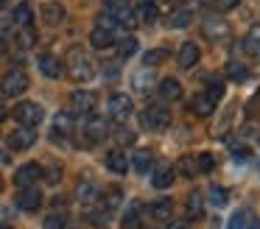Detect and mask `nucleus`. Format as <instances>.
Returning <instances> with one entry per match:
<instances>
[{
  "mask_svg": "<svg viewBox=\"0 0 260 229\" xmlns=\"http://www.w3.org/2000/svg\"><path fill=\"white\" fill-rule=\"evenodd\" d=\"M226 229H260V218H257L254 210L243 207V210H238L235 215L230 218V226Z\"/></svg>",
  "mask_w": 260,
  "mask_h": 229,
  "instance_id": "9d476101",
  "label": "nucleus"
},
{
  "mask_svg": "<svg viewBox=\"0 0 260 229\" xmlns=\"http://www.w3.org/2000/svg\"><path fill=\"white\" fill-rule=\"evenodd\" d=\"M0 229H12V226H0Z\"/></svg>",
  "mask_w": 260,
  "mask_h": 229,
  "instance_id": "864d4df0",
  "label": "nucleus"
},
{
  "mask_svg": "<svg viewBox=\"0 0 260 229\" xmlns=\"http://www.w3.org/2000/svg\"><path fill=\"white\" fill-rule=\"evenodd\" d=\"M143 126L148 128V132H165L171 123V112L165 109L162 104H154V106H146V112L140 115Z\"/></svg>",
  "mask_w": 260,
  "mask_h": 229,
  "instance_id": "7ed1b4c3",
  "label": "nucleus"
},
{
  "mask_svg": "<svg viewBox=\"0 0 260 229\" xmlns=\"http://www.w3.org/2000/svg\"><path fill=\"white\" fill-rule=\"evenodd\" d=\"M202 212H204L202 193H190V195H187V215H193V218H202Z\"/></svg>",
  "mask_w": 260,
  "mask_h": 229,
  "instance_id": "72a5a7b5",
  "label": "nucleus"
},
{
  "mask_svg": "<svg viewBox=\"0 0 260 229\" xmlns=\"http://www.w3.org/2000/svg\"><path fill=\"white\" fill-rule=\"evenodd\" d=\"M37 179H42V168L37 162H25L14 173V184L17 187H31V184H37Z\"/></svg>",
  "mask_w": 260,
  "mask_h": 229,
  "instance_id": "6e6552de",
  "label": "nucleus"
},
{
  "mask_svg": "<svg viewBox=\"0 0 260 229\" xmlns=\"http://www.w3.org/2000/svg\"><path fill=\"white\" fill-rule=\"evenodd\" d=\"M95 61L90 59L87 53H81V50H73L70 53V76L76 78V81H90V78H95Z\"/></svg>",
  "mask_w": 260,
  "mask_h": 229,
  "instance_id": "f257e3e1",
  "label": "nucleus"
},
{
  "mask_svg": "<svg viewBox=\"0 0 260 229\" xmlns=\"http://www.w3.org/2000/svg\"><path fill=\"white\" fill-rule=\"evenodd\" d=\"M202 31H204V37H207V39L221 42V39H226L232 34V28H230V22H226V20H207L202 25Z\"/></svg>",
  "mask_w": 260,
  "mask_h": 229,
  "instance_id": "f8f14e48",
  "label": "nucleus"
},
{
  "mask_svg": "<svg viewBox=\"0 0 260 229\" xmlns=\"http://www.w3.org/2000/svg\"><path fill=\"white\" fill-rule=\"evenodd\" d=\"M132 168H135L140 176L151 173V171H154V156H151V151H137V154L132 156Z\"/></svg>",
  "mask_w": 260,
  "mask_h": 229,
  "instance_id": "412c9836",
  "label": "nucleus"
},
{
  "mask_svg": "<svg viewBox=\"0 0 260 229\" xmlns=\"http://www.w3.org/2000/svg\"><path fill=\"white\" fill-rule=\"evenodd\" d=\"M135 14H137V22H146V25H151V22H157L159 11H157V6H154L151 0H146V3H143L140 9L135 11Z\"/></svg>",
  "mask_w": 260,
  "mask_h": 229,
  "instance_id": "cd10ccee",
  "label": "nucleus"
},
{
  "mask_svg": "<svg viewBox=\"0 0 260 229\" xmlns=\"http://www.w3.org/2000/svg\"><path fill=\"white\" fill-rule=\"evenodd\" d=\"M165 229H185L182 223H171V226H165Z\"/></svg>",
  "mask_w": 260,
  "mask_h": 229,
  "instance_id": "3c124183",
  "label": "nucleus"
},
{
  "mask_svg": "<svg viewBox=\"0 0 260 229\" xmlns=\"http://www.w3.org/2000/svg\"><path fill=\"white\" fill-rule=\"evenodd\" d=\"M59 176H62V168H59V165H53V168H48V171H42V179H45L48 184H56Z\"/></svg>",
  "mask_w": 260,
  "mask_h": 229,
  "instance_id": "79ce46f5",
  "label": "nucleus"
},
{
  "mask_svg": "<svg viewBox=\"0 0 260 229\" xmlns=\"http://www.w3.org/2000/svg\"><path fill=\"white\" fill-rule=\"evenodd\" d=\"M196 162H199V173H210L215 168V156L207 154V151H204V154H199Z\"/></svg>",
  "mask_w": 260,
  "mask_h": 229,
  "instance_id": "4c0bfd02",
  "label": "nucleus"
},
{
  "mask_svg": "<svg viewBox=\"0 0 260 229\" xmlns=\"http://www.w3.org/2000/svg\"><path fill=\"white\" fill-rule=\"evenodd\" d=\"M51 134H53V140H64L68 134H73V115L70 112H56Z\"/></svg>",
  "mask_w": 260,
  "mask_h": 229,
  "instance_id": "ddd939ff",
  "label": "nucleus"
},
{
  "mask_svg": "<svg viewBox=\"0 0 260 229\" xmlns=\"http://www.w3.org/2000/svg\"><path fill=\"white\" fill-rule=\"evenodd\" d=\"M179 173H182V176H187V179L196 176V173H199L196 156H182V159H179Z\"/></svg>",
  "mask_w": 260,
  "mask_h": 229,
  "instance_id": "f704fd0d",
  "label": "nucleus"
},
{
  "mask_svg": "<svg viewBox=\"0 0 260 229\" xmlns=\"http://www.w3.org/2000/svg\"><path fill=\"white\" fill-rule=\"evenodd\" d=\"M120 199H123L120 187H109V190H107V195H104V201H101V204H104V210H107V212H112L115 207L120 204Z\"/></svg>",
  "mask_w": 260,
  "mask_h": 229,
  "instance_id": "c9c22d12",
  "label": "nucleus"
},
{
  "mask_svg": "<svg viewBox=\"0 0 260 229\" xmlns=\"http://www.w3.org/2000/svg\"><path fill=\"white\" fill-rule=\"evenodd\" d=\"M171 212H174V201H171V199H157V201L151 204V215L159 218V221L171 218Z\"/></svg>",
  "mask_w": 260,
  "mask_h": 229,
  "instance_id": "c756f323",
  "label": "nucleus"
},
{
  "mask_svg": "<svg viewBox=\"0 0 260 229\" xmlns=\"http://www.w3.org/2000/svg\"><path fill=\"white\" fill-rule=\"evenodd\" d=\"M135 53H137V39L135 37H126L123 42H120V56L129 59V56H135Z\"/></svg>",
  "mask_w": 260,
  "mask_h": 229,
  "instance_id": "ea45409f",
  "label": "nucleus"
},
{
  "mask_svg": "<svg viewBox=\"0 0 260 229\" xmlns=\"http://www.w3.org/2000/svg\"><path fill=\"white\" fill-rule=\"evenodd\" d=\"M243 50H246L249 56H260V25L246 34V39H243Z\"/></svg>",
  "mask_w": 260,
  "mask_h": 229,
  "instance_id": "7c9ffc66",
  "label": "nucleus"
},
{
  "mask_svg": "<svg viewBox=\"0 0 260 229\" xmlns=\"http://www.w3.org/2000/svg\"><path fill=\"white\" fill-rule=\"evenodd\" d=\"M187 106H190V112H196L199 117H210L215 112V101H210L204 92L202 95H193V101Z\"/></svg>",
  "mask_w": 260,
  "mask_h": 229,
  "instance_id": "a211bd4d",
  "label": "nucleus"
},
{
  "mask_svg": "<svg viewBox=\"0 0 260 229\" xmlns=\"http://www.w3.org/2000/svg\"><path fill=\"white\" fill-rule=\"evenodd\" d=\"M17 42H20V48H31V45H34V42H37V34H34V31H31V28H28V25H25V28H23V31H20V34H17Z\"/></svg>",
  "mask_w": 260,
  "mask_h": 229,
  "instance_id": "58836bf2",
  "label": "nucleus"
},
{
  "mask_svg": "<svg viewBox=\"0 0 260 229\" xmlns=\"http://www.w3.org/2000/svg\"><path fill=\"white\" fill-rule=\"evenodd\" d=\"M0 117H6V106H3V101H0Z\"/></svg>",
  "mask_w": 260,
  "mask_h": 229,
  "instance_id": "8fccbe9b",
  "label": "nucleus"
},
{
  "mask_svg": "<svg viewBox=\"0 0 260 229\" xmlns=\"http://www.w3.org/2000/svg\"><path fill=\"white\" fill-rule=\"evenodd\" d=\"M204 95H207L210 101H215V104H218V101L224 98V81H210L207 84V92H204Z\"/></svg>",
  "mask_w": 260,
  "mask_h": 229,
  "instance_id": "e433bc0d",
  "label": "nucleus"
},
{
  "mask_svg": "<svg viewBox=\"0 0 260 229\" xmlns=\"http://www.w3.org/2000/svg\"><path fill=\"white\" fill-rule=\"evenodd\" d=\"M140 212H143V204L140 201H132L123 215V229H140Z\"/></svg>",
  "mask_w": 260,
  "mask_h": 229,
  "instance_id": "393cba45",
  "label": "nucleus"
},
{
  "mask_svg": "<svg viewBox=\"0 0 260 229\" xmlns=\"http://www.w3.org/2000/svg\"><path fill=\"white\" fill-rule=\"evenodd\" d=\"M207 199H210V204H213V207H226V204H230V193H226L221 184H210V187H207Z\"/></svg>",
  "mask_w": 260,
  "mask_h": 229,
  "instance_id": "c85d7f7f",
  "label": "nucleus"
},
{
  "mask_svg": "<svg viewBox=\"0 0 260 229\" xmlns=\"http://www.w3.org/2000/svg\"><path fill=\"white\" fill-rule=\"evenodd\" d=\"M31 14H34V9H31V3L28 0H23V3H17L14 6V11H12V20L17 22L20 28H25L31 22Z\"/></svg>",
  "mask_w": 260,
  "mask_h": 229,
  "instance_id": "b1692460",
  "label": "nucleus"
},
{
  "mask_svg": "<svg viewBox=\"0 0 260 229\" xmlns=\"http://www.w3.org/2000/svg\"><path fill=\"white\" fill-rule=\"evenodd\" d=\"M257 143H260V134H257Z\"/></svg>",
  "mask_w": 260,
  "mask_h": 229,
  "instance_id": "6e6d98bb",
  "label": "nucleus"
},
{
  "mask_svg": "<svg viewBox=\"0 0 260 229\" xmlns=\"http://www.w3.org/2000/svg\"><path fill=\"white\" fill-rule=\"evenodd\" d=\"M107 14L115 20V25H123V28H135L137 25V14L126 0H115V3L107 6Z\"/></svg>",
  "mask_w": 260,
  "mask_h": 229,
  "instance_id": "39448f33",
  "label": "nucleus"
},
{
  "mask_svg": "<svg viewBox=\"0 0 260 229\" xmlns=\"http://www.w3.org/2000/svg\"><path fill=\"white\" fill-rule=\"evenodd\" d=\"M76 195H79L81 204H92V201L98 199V190H95V184H92V182H81L79 187H76Z\"/></svg>",
  "mask_w": 260,
  "mask_h": 229,
  "instance_id": "473e14b6",
  "label": "nucleus"
},
{
  "mask_svg": "<svg viewBox=\"0 0 260 229\" xmlns=\"http://www.w3.org/2000/svg\"><path fill=\"white\" fill-rule=\"evenodd\" d=\"M90 120H87V128H84V134H87V143H101L104 137H107V120L104 117H92V115H87Z\"/></svg>",
  "mask_w": 260,
  "mask_h": 229,
  "instance_id": "2eb2a0df",
  "label": "nucleus"
},
{
  "mask_svg": "<svg viewBox=\"0 0 260 229\" xmlns=\"http://www.w3.org/2000/svg\"><path fill=\"white\" fill-rule=\"evenodd\" d=\"M70 104H73V112L76 115H92L95 112V92H90V89H76L73 98H70Z\"/></svg>",
  "mask_w": 260,
  "mask_h": 229,
  "instance_id": "0eeeda50",
  "label": "nucleus"
},
{
  "mask_svg": "<svg viewBox=\"0 0 260 229\" xmlns=\"http://www.w3.org/2000/svg\"><path fill=\"white\" fill-rule=\"evenodd\" d=\"M238 3H241V0H215V9H221V11H232Z\"/></svg>",
  "mask_w": 260,
  "mask_h": 229,
  "instance_id": "49530a36",
  "label": "nucleus"
},
{
  "mask_svg": "<svg viewBox=\"0 0 260 229\" xmlns=\"http://www.w3.org/2000/svg\"><path fill=\"white\" fill-rule=\"evenodd\" d=\"M90 45L95 50H107V48H112V45H115V34L109 31V28L95 25V28H92V34H90Z\"/></svg>",
  "mask_w": 260,
  "mask_h": 229,
  "instance_id": "f3484780",
  "label": "nucleus"
},
{
  "mask_svg": "<svg viewBox=\"0 0 260 229\" xmlns=\"http://www.w3.org/2000/svg\"><path fill=\"white\" fill-rule=\"evenodd\" d=\"M168 3H171V0H168Z\"/></svg>",
  "mask_w": 260,
  "mask_h": 229,
  "instance_id": "4d7b16f0",
  "label": "nucleus"
},
{
  "mask_svg": "<svg viewBox=\"0 0 260 229\" xmlns=\"http://www.w3.org/2000/svg\"><path fill=\"white\" fill-rule=\"evenodd\" d=\"M40 204H42V193L31 184V187H20V193H17V207L23 212H37L40 210Z\"/></svg>",
  "mask_w": 260,
  "mask_h": 229,
  "instance_id": "1a4fd4ad",
  "label": "nucleus"
},
{
  "mask_svg": "<svg viewBox=\"0 0 260 229\" xmlns=\"http://www.w3.org/2000/svg\"><path fill=\"white\" fill-rule=\"evenodd\" d=\"M34 143H37V132H34V128H28V126L14 128V132L9 134V145H12L14 151H28Z\"/></svg>",
  "mask_w": 260,
  "mask_h": 229,
  "instance_id": "9b49d317",
  "label": "nucleus"
},
{
  "mask_svg": "<svg viewBox=\"0 0 260 229\" xmlns=\"http://www.w3.org/2000/svg\"><path fill=\"white\" fill-rule=\"evenodd\" d=\"M159 95H162L165 101H179L182 98V84L176 81V78H162V81H159Z\"/></svg>",
  "mask_w": 260,
  "mask_h": 229,
  "instance_id": "5701e85b",
  "label": "nucleus"
},
{
  "mask_svg": "<svg viewBox=\"0 0 260 229\" xmlns=\"http://www.w3.org/2000/svg\"><path fill=\"white\" fill-rule=\"evenodd\" d=\"M3 53H6V39L0 37V56H3Z\"/></svg>",
  "mask_w": 260,
  "mask_h": 229,
  "instance_id": "09e8293b",
  "label": "nucleus"
},
{
  "mask_svg": "<svg viewBox=\"0 0 260 229\" xmlns=\"http://www.w3.org/2000/svg\"><path fill=\"white\" fill-rule=\"evenodd\" d=\"M199 61V45L193 42H185L179 48V67H185V70H190L193 64Z\"/></svg>",
  "mask_w": 260,
  "mask_h": 229,
  "instance_id": "4be33fe9",
  "label": "nucleus"
},
{
  "mask_svg": "<svg viewBox=\"0 0 260 229\" xmlns=\"http://www.w3.org/2000/svg\"><path fill=\"white\" fill-rule=\"evenodd\" d=\"M151 84H154V67H140V70L132 76V89L140 92V95H146L148 89H151Z\"/></svg>",
  "mask_w": 260,
  "mask_h": 229,
  "instance_id": "4468645a",
  "label": "nucleus"
},
{
  "mask_svg": "<svg viewBox=\"0 0 260 229\" xmlns=\"http://www.w3.org/2000/svg\"><path fill=\"white\" fill-rule=\"evenodd\" d=\"M42 20L51 22V25H59L64 20V6L51 0V3H42Z\"/></svg>",
  "mask_w": 260,
  "mask_h": 229,
  "instance_id": "aec40b11",
  "label": "nucleus"
},
{
  "mask_svg": "<svg viewBox=\"0 0 260 229\" xmlns=\"http://www.w3.org/2000/svg\"><path fill=\"white\" fill-rule=\"evenodd\" d=\"M37 64H40V70H42L45 78H59L62 76V61H59L53 53H42L40 59H37Z\"/></svg>",
  "mask_w": 260,
  "mask_h": 229,
  "instance_id": "dca6fc26",
  "label": "nucleus"
},
{
  "mask_svg": "<svg viewBox=\"0 0 260 229\" xmlns=\"http://www.w3.org/2000/svg\"><path fill=\"white\" fill-rule=\"evenodd\" d=\"M3 3H6V0H0V6H3Z\"/></svg>",
  "mask_w": 260,
  "mask_h": 229,
  "instance_id": "5fc2aeb1",
  "label": "nucleus"
},
{
  "mask_svg": "<svg viewBox=\"0 0 260 229\" xmlns=\"http://www.w3.org/2000/svg\"><path fill=\"white\" fill-rule=\"evenodd\" d=\"M107 168L112 173H118V176H123V173L129 171V159H126L123 151L115 148V151H109V154H107Z\"/></svg>",
  "mask_w": 260,
  "mask_h": 229,
  "instance_id": "6ab92c4d",
  "label": "nucleus"
},
{
  "mask_svg": "<svg viewBox=\"0 0 260 229\" xmlns=\"http://www.w3.org/2000/svg\"><path fill=\"white\" fill-rule=\"evenodd\" d=\"M115 137H118V143H123V145L135 143V132H129V128H118V132H115Z\"/></svg>",
  "mask_w": 260,
  "mask_h": 229,
  "instance_id": "37998d69",
  "label": "nucleus"
},
{
  "mask_svg": "<svg viewBox=\"0 0 260 229\" xmlns=\"http://www.w3.org/2000/svg\"><path fill=\"white\" fill-rule=\"evenodd\" d=\"M42 117H45V112H42V106L34 104V101H23V104L14 106V120H17L20 126L37 128L42 123Z\"/></svg>",
  "mask_w": 260,
  "mask_h": 229,
  "instance_id": "f03ea898",
  "label": "nucleus"
},
{
  "mask_svg": "<svg viewBox=\"0 0 260 229\" xmlns=\"http://www.w3.org/2000/svg\"><path fill=\"white\" fill-rule=\"evenodd\" d=\"M232 159H235V162H246L249 159V148H243V145H232Z\"/></svg>",
  "mask_w": 260,
  "mask_h": 229,
  "instance_id": "a18cd8bd",
  "label": "nucleus"
},
{
  "mask_svg": "<svg viewBox=\"0 0 260 229\" xmlns=\"http://www.w3.org/2000/svg\"><path fill=\"white\" fill-rule=\"evenodd\" d=\"M64 223H68V221H64V215L53 212V215L45 218V226H42V229H64Z\"/></svg>",
  "mask_w": 260,
  "mask_h": 229,
  "instance_id": "a19ab883",
  "label": "nucleus"
},
{
  "mask_svg": "<svg viewBox=\"0 0 260 229\" xmlns=\"http://www.w3.org/2000/svg\"><path fill=\"white\" fill-rule=\"evenodd\" d=\"M28 76H25L23 70H9L6 76H3V81H0V92L6 95V98H17V95H23L25 89H28Z\"/></svg>",
  "mask_w": 260,
  "mask_h": 229,
  "instance_id": "20e7f679",
  "label": "nucleus"
},
{
  "mask_svg": "<svg viewBox=\"0 0 260 229\" xmlns=\"http://www.w3.org/2000/svg\"><path fill=\"white\" fill-rule=\"evenodd\" d=\"M151 184L157 190H168L171 184H174V168H157V171H154Z\"/></svg>",
  "mask_w": 260,
  "mask_h": 229,
  "instance_id": "bb28decb",
  "label": "nucleus"
},
{
  "mask_svg": "<svg viewBox=\"0 0 260 229\" xmlns=\"http://www.w3.org/2000/svg\"><path fill=\"white\" fill-rule=\"evenodd\" d=\"M107 112H109V117H112V120L123 123V120H129V115L135 112V104H132L129 95L115 92L112 98H109V104H107Z\"/></svg>",
  "mask_w": 260,
  "mask_h": 229,
  "instance_id": "423d86ee",
  "label": "nucleus"
},
{
  "mask_svg": "<svg viewBox=\"0 0 260 229\" xmlns=\"http://www.w3.org/2000/svg\"><path fill=\"white\" fill-rule=\"evenodd\" d=\"M109 3H115V0H107V6H109Z\"/></svg>",
  "mask_w": 260,
  "mask_h": 229,
  "instance_id": "603ef678",
  "label": "nucleus"
},
{
  "mask_svg": "<svg viewBox=\"0 0 260 229\" xmlns=\"http://www.w3.org/2000/svg\"><path fill=\"white\" fill-rule=\"evenodd\" d=\"M246 76H249V73L243 70L241 64H230V78H232V81H246Z\"/></svg>",
  "mask_w": 260,
  "mask_h": 229,
  "instance_id": "c03bdc74",
  "label": "nucleus"
},
{
  "mask_svg": "<svg viewBox=\"0 0 260 229\" xmlns=\"http://www.w3.org/2000/svg\"><path fill=\"white\" fill-rule=\"evenodd\" d=\"M107 76H109V78L118 76V61H109V64H107Z\"/></svg>",
  "mask_w": 260,
  "mask_h": 229,
  "instance_id": "de8ad7c7",
  "label": "nucleus"
},
{
  "mask_svg": "<svg viewBox=\"0 0 260 229\" xmlns=\"http://www.w3.org/2000/svg\"><path fill=\"white\" fill-rule=\"evenodd\" d=\"M193 22V11L190 9H176L168 14V25L171 28H187Z\"/></svg>",
  "mask_w": 260,
  "mask_h": 229,
  "instance_id": "a878e982",
  "label": "nucleus"
},
{
  "mask_svg": "<svg viewBox=\"0 0 260 229\" xmlns=\"http://www.w3.org/2000/svg\"><path fill=\"white\" fill-rule=\"evenodd\" d=\"M168 59V48H151L146 56H143V67H157Z\"/></svg>",
  "mask_w": 260,
  "mask_h": 229,
  "instance_id": "2f4dec72",
  "label": "nucleus"
}]
</instances>
